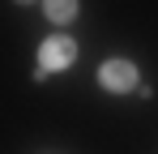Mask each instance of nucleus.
I'll use <instances>...</instances> for the list:
<instances>
[{
  "mask_svg": "<svg viewBox=\"0 0 158 154\" xmlns=\"http://www.w3.org/2000/svg\"><path fill=\"white\" fill-rule=\"evenodd\" d=\"M43 9H47L52 22H69V17L77 13V0H43Z\"/></svg>",
  "mask_w": 158,
  "mask_h": 154,
  "instance_id": "3",
  "label": "nucleus"
},
{
  "mask_svg": "<svg viewBox=\"0 0 158 154\" xmlns=\"http://www.w3.org/2000/svg\"><path fill=\"white\" fill-rule=\"evenodd\" d=\"M77 60V43H69V39H47L43 51H39V77H47L52 69H69Z\"/></svg>",
  "mask_w": 158,
  "mask_h": 154,
  "instance_id": "1",
  "label": "nucleus"
},
{
  "mask_svg": "<svg viewBox=\"0 0 158 154\" xmlns=\"http://www.w3.org/2000/svg\"><path fill=\"white\" fill-rule=\"evenodd\" d=\"M98 77H103L107 90H132V86H137V64H128V60H107L103 69H98Z\"/></svg>",
  "mask_w": 158,
  "mask_h": 154,
  "instance_id": "2",
  "label": "nucleus"
}]
</instances>
